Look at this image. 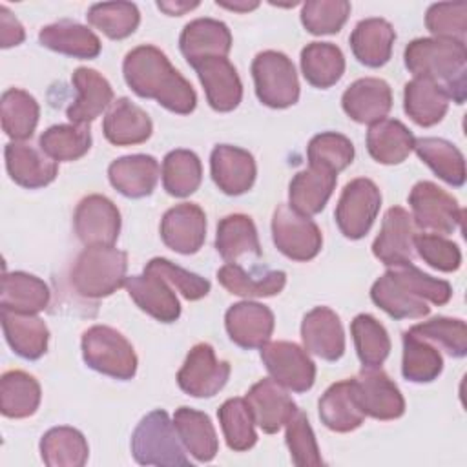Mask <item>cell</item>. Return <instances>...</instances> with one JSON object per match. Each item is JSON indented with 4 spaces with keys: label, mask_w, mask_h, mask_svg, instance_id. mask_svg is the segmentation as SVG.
I'll return each instance as SVG.
<instances>
[{
    "label": "cell",
    "mask_w": 467,
    "mask_h": 467,
    "mask_svg": "<svg viewBox=\"0 0 467 467\" xmlns=\"http://www.w3.org/2000/svg\"><path fill=\"white\" fill-rule=\"evenodd\" d=\"M122 73L126 84L139 97L153 99L179 115H188L195 109V89L159 47L150 44L133 47L124 57Z\"/></svg>",
    "instance_id": "1"
},
{
    "label": "cell",
    "mask_w": 467,
    "mask_h": 467,
    "mask_svg": "<svg viewBox=\"0 0 467 467\" xmlns=\"http://www.w3.org/2000/svg\"><path fill=\"white\" fill-rule=\"evenodd\" d=\"M405 66L414 77L440 84L449 99L463 104L467 93V49L463 42L445 38H416L405 47Z\"/></svg>",
    "instance_id": "2"
},
{
    "label": "cell",
    "mask_w": 467,
    "mask_h": 467,
    "mask_svg": "<svg viewBox=\"0 0 467 467\" xmlns=\"http://www.w3.org/2000/svg\"><path fill=\"white\" fill-rule=\"evenodd\" d=\"M126 270V252L115 246H86L77 255L69 279L78 296L100 299L124 286Z\"/></svg>",
    "instance_id": "3"
},
{
    "label": "cell",
    "mask_w": 467,
    "mask_h": 467,
    "mask_svg": "<svg viewBox=\"0 0 467 467\" xmlns=\"http://www.w3.org/2000/svg\"><path fill=\"white\" fill-rule=\"evenodd\" d=\"M131 452L140 465L188 467L190 458L175 431L173 420L162 409L146 414L131 434Z\"/></svg>",
    "instance_id": "4"
},
{
    "label": "cell",
    "mask_w": 467,
    "mask_h": 467,
    "mask_svg": "<svg viewBox=\"0 0 467 467\" xmlns=\"http://www.w3.org/2000/svg\"><path fill=\"white\" fill-rule=\"evenodd\" d=\"M86 365L115 379H131L137 372V354L131 343L115 328L93 325L82 334Z\"/></svg>",
    "instance_id": "5"
},
{
    "label": "cell",
    "mask_w": 467,
    "mask_h": 467,
    "mask_svg": "<svg viewBox=\"0 0 467 467\" xmlns=\"http://www.w3.org/2000/svg\"><path fill=\"white\" fill-rule=\"evenodd\" d=\"M257 99L274 109L294 106L299 99V80L292 60L281 51H261L252 62Z\"/></svg>",
    "instance_id": "6"
},
{
    "label": "cell",
    "mask_w": 467,
    "mask_h": 467,
    "mask_svg": "<svg viewBox=\"0 0 467 467\" xmlns=\"http://www.w3.org/2000/svg\"><path fill=\"white\" fill-rule=\"evenodd\" d=\"M412 221L416 228L438 235H449L462 226L465 212L458 201L431 181H420L409 193Z\"/></svg>",
    "instance_id": "7"
},
{
    "label": "cell",
    "mask_w": 467,
    "mask_h": 467,
    "mask_svg": "<svg viewBox=\"0 0 467 467\" xmlns=\"http://www.w3.org/2000/svg\"><path fill=\"white\" fill-rule=\"evenodd\" d=\"M272 237L277 250L292 261L314 259L323 244L317 224L290 204H279L272 217Z\"/></svg>",
    "instance_id": "8"
},
{
    "label": "cell",
    "mask_w": 467,
    "mask_h": 467,
    "mask_svg": "<svg viewBox=\"0 0 467 467\" xmlns=\"http://www.w3.org/2000/svg\"><path fill=\"white\" fill-rule=\"evenodd\" d=\"M381 206L379 188L365 177L350 181L337 201L336 223L348 239H361L370 230Z\"/></svg>",
    "instance_id": "9"
},
{
    "label": "cell",
    "mask_w": 467,
    "mask_h": 467,
    "mask_svg": "<svg viewBox=\"0 0 467 467\" xmlns=\"http://www.w3.org/2000/svg\"><path fill=\"white\" fill-rule=\"evenodd\" d=\"M261 359L279 385L294 392H306L316 381V365L297 343L266 341L261 347Z\"/></svg>",
    "instance_id": "10"
},
{
    "label": "cell",
    "mask_w": 467,
    "mask_h": 467,
    "mask_svg": "<svg viewBox=\"0 0 467 467\" xmlns=\"http://www.w3.org/2000/svg\"><path fill=\"white\" fill-rule=\"evenodd\" d=\"M230 370L228 361L215 358L212 345L197 343L179 368L177 383L181 390L193 398H212L226 385Z\"/></svg>",
    "instance_id": "11"
},
{
    "label": "cell",
    "mask_w": 467,
    "mask_h": 467,
    "mask_svg": "<svg viewBox=\"0 0 467 467\" xmlns=\"http://www.w3.org/2000/svg\"><path fill=\"white\" fill-rule=\"evenodd\" d=\"M354 396L365 416L374 420H396L405 412V400L396 383L381 367H363L352 378Z\"/></svg>",
    "instance_id": "12"
},
{
    "label": "cell",
    "mask_w": 467,
    "mask_h": 467,
    "mask_svg": "<svg viewBox=\"0 0 467 467\" xmlns=\"http://www.w3.org/2000/svg\"><path fill=\"white\" fill-rule=\"evenodd\" d=\"M73 224L86 246H113L120 232V212L111 199L93 193L77 204Z\"/></svg>",
    "instance_id": "13"
},
{
    "label": "cell",
    "mask_w": 467,
    "mask_h": 467,
    "mask_svg": "<svg viewBox=\"0 0 467 467\" xmlns=\"http://www.w3.org/2000/svg\"><path fill=\"white\" fill-rule=\"evenodd\" d=\"M414 237L416 224L412 221V215L401 206H392L385 212L381 230L372 243V254L385 266L412 263Z\"/></svg>",
    "instance_id": "14"
},
{
    "label": "cell",
    "mask_w": 467,
    "mask_h": 467,
    "mask_svg": "<svg viewBox=\"0 0 467 467\" xmlns=\"http://www.w3.org/2000/svg\"><path fill=\"white\" fill-rule=\"evenodd\" d=\"M162 243L177 254H195L206 237V215L199 204L181 202L161 219Z\"/></svg>",
    "instance_id": "15"
},
{
    "label": "cell",
    "mask_w": 467,
    "mask_h": 467,
    "mask_svg": "<svg viewBox=\"0 0 467 467\" xmlns=\"http://www.w3.org/2000/svg\"><path fill=\"white\" fill-rule=\"evenodd\" d=\"M204 88L208 104L221 113L232 111L243 99V84L237 69L226 57L202 58L192 66Z\"/></svg>",
    "instance_id": "16"
},
{
    "label": "cell",
    "mask_w": 467,
    "mask_h": 467,
    "mask_svg": "<svg viewBox=\"0 0 467 467\" xmlns=\"http://www.w3.org/2000/svg\"><path fill=\"white\" fill-rule=\"evenodd\" d=\"M301 339L306 352L337 361L345 352V332L339 316L328 306H316L301 321Z\"/></svg>",
    "instance_id": "17"
},
{
    "label": "cell",
    "mask_w": 467,
    "mask_h": 467,
    "mask_svg": "<svg viewBox=\"0 0 467 467\" xmlns=\"http://www.w3.org/2000/svg\"><path fill=\"white\" fill-rule=\"evenodd\" d=\"M244 400L255 425L266 434H274L285 427L290 416L297 410V405L288 396L285 387L272 378H263L252 385Z\"/></svg>",
    "instance_id": "18"
},
{
    "label": "cell",
    "mask_w": 467,
    "mask_h": 467,
    "mask_svg": "<svg viewBox=\"0 0 467 467\" xmlns=\"http://www.w3.org/2000/svg\"><path fill=\"white\" fill-rule=\"evenodd\" d=\"M210 170L213 182L226 195H241L248 192L257 175L252 153L232 144H217L212 150Z\"/></svg>",
    "instance_id": "19"
},
{
    "label": "cell",
    "mask_w": 467,
    "mask_h": 467,
    "mask_svg": "<svg viewBox=\"0 0 467 467\" xmlns=\"http://www.w3.org/2000/svg\"><path fill=\"white\" fill-rule=\"evenodd\" d=\"M224 327L237 347L261 348L274 332V314L266 305L241 301L226 310Z\"/></svg>",
    "instance_id": "20"
},
{
    "label": "cell",
    "mask_w": 467,
    "mask_h": 467,
    "mask_svg": "<svg viewBox=\"0 0 467 467\" xmlns=\"http://www.w3.org/2000/svg\"><path fill=\"white\" fill-rule=\"evenodd\" d=\"M4 157L9 177L18 186L29 190L47 186L58 173L57 161L49 159L42 150H36L24 140L7 142L4 148Z\"/></svg>",
    "instance_id": "21"
},
{
    "label": "cell",
    "mask_w": 467,
    "mask_h": 467,
    "mask_svg": "<svg viewBox=\"0 0 467 467\" xmlns=\"http://www.w3.org/2000/svg\"><path fill=\"white\" fill-rule=\"evenodd\" d=\"M343 111L359 124H374L392 108V91L383 78L365 77L352 82L341 97Z\"/></svg>",
    "instance_id": "22"
},
{
    "label": "cell",
    "mask_w": 467,
    "mask_h": 467,
    "mask_svg": "<svg viewBox=\"0 0 467 467\" xmlns=\"http://www.w3.org/2000/svg\"><path fill=\"white\" fill-rule=\"evenodd\" d=\"M370 297L394 319H420L431 312L427 301L421 299L392 266L374 281Z\"/></svg>",
    "instance_id": "23"
},
{
    "label": "cell",
    "mask_w": 467,
    "mask_h": 467,
    "mask_svg": "<svg viewBox=\"0 0 467 467\" xmlns=\"http://www.w3.org/2000/svg\"><path fill=\"white\" fill-rule=\"evenodd\" d=\"M179 47L190 66L210 57H226L232 49L228 26L215 18H195L188 22L179 36Z\"/></svg>",
    "instance_id": "24"
},
{
    "label": "cell",
    "mask_w": 467,
    "mask_h": 467,
    "mask_svg": "<svg viewBox=\"0 0 467 467\" xmlns=\"http://www.w3.org/2000/svg\"><path fill=\"white\" fill-rule=\"evenodd\" d=\"M71 80L77 89V99L67 108L66 115L71 124L89 126L91 120L113 104L111 84L91 67H77Z\"/></svg>",
    "instance_id": "25"
},
{
    "label": "cell",
    "mask_w": 467,
    "mask_h": 467,
    "mask_svg": "<svg viewBox=\"0 0 467 467\" xmlns=\"http://www.w3.org/2000/svg\"><path fill=\"white\" fill-rule=\"evenodd\" d=\"M159 161L144 153L115 159L108 168L111 186L130 199H140L150 195L159 182Z\"/></svg>",
    "instance_id": "26"
},
{
    "label": "cell",
    "mask_w": 467,
    "mask_h": 467,
    "mask_svg": "<svg viewBox=\"0 0 467 467\" xmlns=\"http://www.w3.org/2000/svg\"><path fill=\"white\" fill-rule=\"evenodd\" d=\"M130 297L148 316L161 323H173L181 316V305L173 288L153 274L131 275L124 283Z\"/></svg>",
    "instance_id": "27"
},
{
    "label": "cell",
    "mask_w": 467,
    "mask_h": 467,
    "mask_svg": "<svg viewBox=\"0 0 467 467\" xmlns=\"http://www.w3.org/2000/svg\"><path fill=\"white\" fill-rule=\"evenodd\" d=\"M102 131L108 142L115 146H133L146 142L153 131L148 113L130 99H117L102 122Z\"/></svg>",
    "instance_id": "28"
},
{
    "label": "cell",
    "mask_w": 467,
    "mask_h": 467,
    "mask_svg": "<svg viewBox=\"0 0 467 467\" xmlns=\"http://www.w3.org/2000/svg\"><path fill=\"white\" fill-rule=\"evenodd\" d=\"M5 341L24 359H38L47 350L49 330L36 314H22L13 310H0Z\"/></svg>",
    "instance_id": "29"
},
{
    "label": "cell",
    "mask_w": 467,
    "mask_h": 467,
    "mask_svg": "<svg viewBox=\"0 0 467 467\" xmlns=\"http://www.w3.org/2000/svg\"><path fill=\"white\" fill-rule=\"evenodd\" d=\"M337 182V173L308 164L306 170L297 171L288 186L290 206L305 215L319 213L328 202Z\"/></svg>",
    "instance_id": "30"
},
{
    "label": "cell",
    "mask_w": 467,
    "mask_h": 467,
    "mask_svg": "<svg viewBox=\"0 0 467 467\" xmlns=\"http://www.w3.org/2000/svg\"><path fill=\"white\" fill-rule=\"evenodd\" d=\"M447 91L431 78L414 77L403 89V109L418 126L438 124L449 109Z\"/></svg>",
    "instance_id": "31"
},
{
    "label": "cell",
    "mask_w": 467,
    "mask_h": 467,
    "mask_svg": "<svg viewBox=\"0 0 467 467\" xmlns=\"http://www.w3.org/2000/svg\"><path fill=\"white\" fill-rule=\"evenodd\" d=\"M394 27L385 18H365L350 33L354 57L367 67H381L392 55Z\"/></svg>",
    "instance_id": "32"
},
{
    "label": "cell",
    "mask_w": 467,
    "mask_h": 467,
    "mask_svg": "<svg viewBox=\"0 0 467 467\" xmlns=\"http://www.w3.org/2000/svg\"><path fill=\"white\" fill-rule=\"evenodd\" d=\"M38 42L57 53L73 58H95L100 49V38L86 26L73 20H58L44 26L38 33Z\"/></svg>",
    "instance_id": "33"
},
{
    "label": "cell",
    "mask_w": 467,
    "mask_h": 467,
    "mask_svg": "<svg viewBox=\"0 0 467 467\" xmlns=\"http://www.w3.org/2000/svg\"><path fill=\"white\" fill-rule=\"evenodd\" d=\"M367 150L379 164H400L414 150V135L396 119H381L367 131Z\"/></svg>",
    "instance_id": "34"
},
{
    "label": "cell",
    "mask_w": 467,
    "mask_h": 467,
    "mask_svg": "<svg viewBox=\"0 0 467 467\" xmlns=\"http://www.w3.org/2000/svg\"><path fill=\"white\" fill-rule=\"evenodd\" d=\"M51 299L49 286L27 272H4L0 306L22 314L42 312Z\"/></svg>",
    "instance_id": "35"
},
{
    "label": "cell",
    "mask_w": 467,
    "mask_h": 467,
    "mask_svg": "<svg viewBox=\"0 0 467 467\" xmlns=\"http://www.w3.org/2000/svg\"><path fill=\"white\" fill-rule=\"evenodd\" d=\"M317 407L321 421L334 432L356 431L365 420L354 396L352 379L332 383L321 396Z\"/></svg>",
    "instance_id": "36"
},
{
    "label": "cell",
    "mask_w": 467,
    "mask_h": 467,
    "mask_svg": "<svg viewBox=\"0 0 467 467\" xmlns=\"http://www.w3.org/2000/svg\"><path fill=\"white\" fill-rule=\"evenodd\" d=\"M173 425L186 452L197 462H212L215 458L219 440L208 414L190 407H179L173 414Z\"/></svg>",
    "instance_id": "37"
},
{
    "label": "cell",
    "mask_w": 467,
    "mask_h": 467,
    "mask_svg": "<svg viewBox=\"0 0 467 467\" xmlns=\"http://www.w3.org/2000/svg\"><path fill=\"white\" fill-rule=\"evenodd\" d=\"M215 248L226 263H235L244 254L261 257L259 235L254 221L244 213H230L217 224Z\"/></svg>",
    "instance_id": "38"
},
{
    "label": "cell",
    "mask_w": 467,
    "mask_h": 467,
    "mask_svg": "<svg viewBox=\"0 0 467 467\" xmlns=\"http://www.w3.org/2000/svg\"><path fill=\"white\" fill-rule=\"evenodd\" d=\"M217 279L224 290L241 297H272L286 285L283 270H270L259 275L248 274L237 263H226L217 270Z\"/></svg>",
    "instance_id": "39"
},
{
    "label": "cell",
    "mask_w": 467,
    "mask_h": 467,
    "mask_svg": "<svg viewBox=\"0 0 467 467\" xmlns=\"http://www.w3.org/2000/svg\"><path fill=\"white\" fill-rule=\"evenodd\" d=\"M40 385L24 370H7L0 378V410L5 418L33 416L40 405Z\"/></svg>",
    "instance_id": "40"
},
{
    "label": "cell",
    "mask_w": 467,
    "mask_h": 467,
    "mask_svg": "<svg viewBox=\"0 0 467 467\" xmlns=\"http://www.w3.org/2000/svg\"><path fill=\"white\" fill-rule=\"evenodd\" d=\"M40 454L47 467H82L88 462L89 447L80 431L60 425L42 436Z\"/></svg>",
    "instance_id": "41"
},
{
    "label": "cell",
    "mask_w": 467,
    "mask_h": 467,
    "mask_svg": "<svg viewBox=\"0 0 467 467\" xmlns=\"http://www.w3.org/2000/svg\"><path fill=\"white\" fill-rule=\"evenodd\" d=\"M416 155L447 184L462 186L465 182V159L449 140L438 137L414 139Z\"/></svg>",
    "instance_id": "42"
},
{
    "label": "cell",
    "mask_w": 467,
    "mask_h": 467,
    "mask_svg": "<svg viewBox=\"0 0 467 467\" xmlns=\"http://www.w3.org/2000/svg\"><path fill=\"white\" fill-rule=\"evenodd\" d=\"M301 71L308 84L327 89L345 73L343 51L330 42H310L301 51Z\"/></svg>",
    "instance_id": "43"
},
{
    "label": "cell",
    "mask_w": 467,
    "mask_h": 467,
    "mask_svg": "<svg viewBox=\"0 0 467 467\" xmlns=\"http://www.w3.org/2000/svg\"><path fill=\"white\" fill-rule=\"evenodd\" d=\"M0 117H2V130L13 140H26L33 135L40 108L33 95L20 88H9L2 93L0 102Z\"/></svg>",
    "instance_id": "44"
},
{
    "label": "cell",
    "mask_w": 467,
    "mask_h": 467,
    "mask_svg": "<svg viewBox=\"0 0 467 467\" xmlns=\"http://www.w3.org/2000/svg\"><path fill=\"white\" fill-rule=\"evenodd\" d=\"M443 370V358L436 345L412 332L403 334L401 374L412 383L434 381Z\"/></svg>",
    "instance_id": "45"
},
{
    "label": "cell",
    "mask_w": 467,
    "mask_h": 467,
    "mask_svg": "<svg viewBox=\"0 0 467 467\" xmlns=\"http://www.w3.org/2000/svg\"><path fill=\"white\" fill-rule=\"evenodd\" d=\"M162 186L173 197L192 195L202 181L201 159L190 150H171L162 161Z\"/></svg>",
    "instance_id": "46"
},
{
    "label": "cell",
    "mask_w": 467,
    "mask_h": 467,
    "mask_svg": "<svg viewBox=\"0 0 467 467\" xmlns=\"http://www.w3.org/2000/svg\"><path fill=\"white\" fill-rule=\"evenodd\" d=\"M91 148L89 126L55 124L40 135V150L53 161H77Z\"/></svg>",
    "instance_id": "47"
},
{
    "label": "cell",
    "mask_w": 467,
    "mask_h": 467,
    "mask_svg": "<svg viewBox=\"0 0 467 467\" xmlns=\"http://www.w3.org/2000/svg\"><path fill=\"white\" fill-rule=\"evenodd\" d=\"M352 339L363 367H381L390 352L385 327L370 314H358L350 323Z\"/></svg>",
    "instance_id": "48"
},
{
    "label": "cell",
    "mask_w": 467,
    "mask_h": 467,
    "mask_svg": "<svg viewBox=\"0 0 467 467\" xmlns=\"http://www.w3.org/2000/svg\"><path fill=\"white\" fill-rule=\"evenodd\" d=\"M217 418L226 440V445L232 451H248L257 441L255 421L250 412V407L244 398H230L226 400L219 410Z\"/></svg>",
    "instance_id": "49"
},
{
    "label": "cell",
    "mask_w": 467,
    "mask_h": 467,
    "mask_svg": "<svg viewBox=\"0 0 467 467\" xmlns=\"http://www.w3.org/2000/svg\"><path fill=\"white\" fill-rule=\"evenodd\" d=\"M86 18L108 38L122 40L135 33L140 22V13L131 2H100L88 9Z\"/></svg>",
    "instance_id": "50"
},
{
    "label": "cell",
    "mask_w": 467,
    "mask_h": 467,
    "mask_svg": "<svg viewBox=\"0 0 467 467\" xmlns=\"http://www.w3.org/2000/svg\"><path fill=\"white\" fill-rule=\"evenodd\" d=\"M308 164L327 168L334 173L343 171L354 161V144L348 137L336 131H323L310 139L306 146Z\"/></svg>",
    "instance_id": "51"
},
{
    "label": "cell",
    "mask_w": 467,
    "mask_h": 467,
    "mask_svg": "<svg viewBox=\"0 0 467 467\" xmlns=\"http://www.w3.org/2000/svg\"><path fill=\"white\" fill-rule=\"evenodd\" d=\"M409 332L438 345V348L445 350L452 358H463L467 354V327L462 319L440 316L410 327Z\"/></svg>",
    "instance_id": "52"
},
{
    "label": "cell",
    "mask_w": 467,
    "mask_h": 467,
    "mask_svg": "<svg viewBox=\"0 0 467 467\" xmlns=\"http://www.w3.org/2000/svg\"><path fill=\"white\" fill-rule=\"evenodd\" d=\"M286 432L285 440L290 451V458L297 467H317L323 465V458L314 436V431L308 423V418L303 410H296L290 420L285 423Z\"/></svg>",
    "instance_id": "53"
},
{
    "label": "cell",
    "mask_w": 467,
    "mask_h": 467,
    "mask_svg": "<svg viewBox=\"0 0 467 467\" xmlns=\"http://www.w3.org/2000/svg\"><path fill=\"white\" fill-rule=\"evenodd\" d=\"M350 15L347 0H308L301 9V22L312 35L337 33Z\"/></svg>",
    "instance_id": "54"
},
{
    "label": "cell",
    "mask_w": 467,
    "mask_h": 467,
    "mask_svg": "<svg viewBox=\"0 0 467 467\" xmlns=\"http://www.w3.org/2000/svg\"><path fill=\"white\" fill-rule=\"evenodd\" d=\"M425 26L434 38L456 40L465 44L467 35V4L465 2H438L429 5Z\"/></svg>",
    "instance_id": "55"
},
{
    "label": "cell",
    "mask_w": 467,
    "mask_h": 467,
    "mask_svg": "<svg viewBox=\"0 0 467 467\" xmlns=\"http://www.w3.org/2000/svg\"><path fill=\"white\" fill-rule=\"evenodd\" d=\"M146 274H153L164 279L170 286H175L188 301H197L210 292V281L199 274L188 272L164 257H153L144 266Z\"/></svg>",
    "instance_id": "56"
},
{
    "label": "cell",
    "mask_w": 467,
    "mask_h": 467,
    "mask_svg": "<svg viewBox=\"0 0 467 467\" xmlns=\"http://www.w3.org/2000/svg\"><path fill=\"white\" fill-rule=\"evenodd\" d=\"M414 252L432 268L440 272H454L462 265V252L458 244L443 235L423 232L414 237Z\"/></svg>",
    "instance_id": "57"
},
{
    "label": "cell",
    "mask_w": 467,
    "mask_h": 467,
    "mask_svg": "<svg viewBox=\"0 0 467 467\" xmlns=\"http://www.w3.org/2000/svg\"><path fill=\"white\" fill-rule=\"evenodd\" d=\"M409 285L410 288L425 301H431L432 305H445L452 297V286L438 277H432L420 268H416L412 263L392 266Z\"/></svg>",
    "instance_id": "58"
},
{
    "label": "cell",
    "mask_w": 467,
    "mask_h": 467,
    "mask_svg": "<svg viewBox=\"0 0 467 467\" xmlns=\"http://www.w3.org/2000/svg\"><path fill=\"white\" fill-rule=\"evenodd\" d=\"M24 38H26L24 26L5 5H0V46L7 49L22 44Z\"/></svg>",
    "instance_id": "59"
},
{
    "label": "cell",
    "mask_w": 467,
    "mask_h": 467,
    "mask_svg": "<svg viewBox=\"0 0 467 467\" xmlns=\"http://www.w3.org/2000/svg\"><path fill=\"white\" fill-rule=\"evenodd\" d=\"M199 2H186V0H168V2H157V7L164 11L170 16H181L192 9H195Z\"/></svg>",
    "instance_id": "60"
},
{
    "label": "cell",
    "mask_w": 467,
    "mask_h": 467,
    "mask_svg": "<svg viewBox=\"0 0 467 467\" xmlns=\"http://www.w3.org/2000/svg\"><path fill=\"white\" fill-rule=\"evenodd\" d=\"M217 5L224 7V9H230V11H237V13H246V11H252L259 5V2L255 0H234V2H228V0H217L215 2Z\"/></svg>",
    "instance_id": "61"
}]
</instances>
